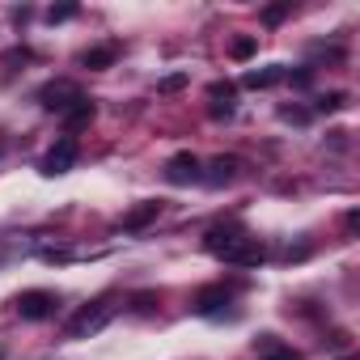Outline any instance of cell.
Masks as SVG:
<instances>
[{
	"instance_id": "cell-10",
	"label": "cell",
	"mask_w": 360,
	"mask_h": 360,
	"mask_svg": "<svg viewBox=\"0 0 360 360\" xmlns=\"http://www.w3.org/2000/svg\"><path fill=\"white\" fill-rule=\"evenodd\" d=\"M157 212H161V204H157V200H148V204H136V208L123 217V229H127V233H140L144 225H153V221H157Z\"/></svg>"
},
{
	"instance_id": "cell-14",
	"label": "cell",
	"mask_w": 360,
	"mask_h": 360,
	"mask_svg": "<svg viewBox=\"0 0 360 360\" xmlns=\"http://www.w3.org/2000/svg\"><path fill=\"white\" fill-rule=\"evenodd\" d=\"M288 13H292V0H284V5H271V9H263V22H267V26H280Z\"/></svg>"
},
{
	"instance_id": "cell-3",
	"label": "cell",
	"mask_w": 360,
	"mask_h": 360,
	"mask_svg": "<svg viewBox=\"0 0 360 360\" xmlns=\"http://www.w3.org/2000/svg\"><path fill=\"white\" fill-rule=\"evenodd\" d=\"M81 98H85V94H81L77 81H47V85L39 89V102H43L47 110H56V115H68Z\"/></svg>"
},
{
	"instance_id": "cell-1",
	"label": "cell",
	"mask_w": 360,
	"mask_h": 360,
	"mask_svg": "<svg viewBox=\"0 0 360 360\" xmlns=\"http://www.w3.org/2000/svg\"><path fill=\"white\" fill-rule=\"evenodd\" d=\"M204 246H208L217 259L233 263V267H259V263L267 259L263 242H259V238H250V233H246V229H238V225H217V229H208Z\"/></svg>"
},
{
	"instance_id": "cell-21",
	"label": "cell",
	"mask_w": 360,
	"mask_h": 360,
	"mask_svg": "<svg viewBox=\"0 0 360 360\" xmlns=\"http://www.w3.org/2000/svg\"><path fill=\"white\" fill-rule=\"evenodd\" d=\"M263 360H301V352H297V347H271Z\"/></svg>"
},
{
	"instance_id": "cell-11",
	"label": "cell",
	"mask_w": 360,
	"mask_h": 360,
	"mask_svg": "<svg viewBox=\"0 0 360 360\" xmlns=\"http://www.w3.org/2000/svg\"><path fill=\"white\" fill-rule=\"evenodd\" d=\"M115 60H119V47L106 43V47H89V51L81 56V68H94V72H98V68H110Z\"/></svg>"
},
{
	"instance_id": "cell-15",
	"label": "cell",
	"mask_w": 360,
	"mask_h": 360,
	"mask_svg": "<svg viewBox=\"0 0 360 360\" xmlns=\"http://www.w3.org/2000/svg\"><path fill=\"white\" fill-rule=\"evenodd\" d=\"M187 85V72H169L161 85H157V94H178V89H183Z\"/></svg>"
},
{
	"instance_id": "cell-16",
	"label": "cell",
	"mask_w": 360,
	"mask_h": 360,
	"mask_svg": "<svg viewBox=\"0 0 360 360\" xmlns=\"http://www.w3.org/2000/svg\"><path fill=\"white\" fill-rule=\"evenodd\" d=\"M255 47H259V43H255L250 34H246V39H233V60H250V56H255Z\"/></svg>"
},
{
	"instance_id": "cell-19",
	"label": "cell",
	"mask_w": 360,
	"mask_h": 360,
	"mask_svg": "<svg viewBox=\"0 0 360 360\" xmlns=\"http://www.w3.org/2000/svg\"><path fill=\"white\" fill-rule=\"evenodd\" d=\"M153 305H157V292H136V297H131V309H136V314H148Z\"/></svg>"
},
{
	"instance_id": "cell-8",
	"label": "cell",
	"mask_w": 360,
	"mask_h": 360,
	"mask_svg": "<svg viewBox=\"0 0 360 360\" xmlns=\"http://www.w3.org/2000/svg\"><path fill=\"white\" fill-rule=\"evenodd\" d=\"M233 301V288H225V284H208V288H200L195 292V314H204V318H212V314H221L225 305Z\"/></svg>"
},
{
	"instance_id": "cell-13",
	"label": "cell",
	"mask_w": 360,
	"mask_h": 360,
	"mask_svg": "<svg viewBox=\"0 0 360 360\" xmlns=\"http://www.w3.org/2000/svg\"><path fill=\"white\" fill-rule=\"evenodd\" d=\"M276 81H284V68H280V64H271V68H255V72L242 77L246 89H267V85H276Z\"/></svg>"
},
{
	"instance_id": "cell-18",
	"label": "cell",
	"mask_w": 360,
	"mask_h": 360,
	"mask_svg": "<svg viewBox=\"0 0 360 360\" xmlns=\"http://www.w3.org/2000/svg\"><path fill=\"white\" fill-rule=\"evenodd\" d=\"M347 106V94H326V98H318V110H343Z\"/></svg>"
},
{
	"instance_id": "cell-7",
	"label": "cell",
	"mask_w": 360,
	"mask_h": 360,
	"mask_svg": "<svg viewBox=\"0 0 360 360\" xmlns=\"http://www.w3.org/2000/svg\"><path fill=\"white\" fill-rule=\"evenodd\" d=\"M242 169H246L242 157H212V161L204 165V174H200V183H208V187H229V183H238V178H242Z\"/></svg>"
},
{
	"instance_id": "cell-22",
	"label": "cell",
	"mask_w": 360,
	"mask_h": 360,
	"mask_svg": "<svg viewBox=\"0 0 360 360\" xmlns=\"http://www.w3.org/2000/svg\"><path fill=\"white\" fill-rule=\"evenodd\" d=\"M347 360H356V356H347Z\"/></svg>"
},
{
	"instance_id": "cell-17",
	"label": "cell",
	"mask_w": 360,
	"mask_h": 360,
	"mask_svg": "<svg viewBox=\"0 0 360 360\" xmlns=\"http://www.w3.org/2000/svg\"><path fill=\"white\" fill-rule=\"evenodd\" d=\"M284 81H292L297 89H305V85H314V68H297V72H284Z\"/></svg>"
},
{
	"instance_id": "cell-2",
	"label": "cell",
	"mask_w": 360,
	"mask_h": 360,
	"mask_svg": "<svg viewBox=\"0 0 360 360\" xmlns=\"http://www.w3.org/2000/svg\"><path fill=\"white\" fill-rule=\"evenodd\" d=\"M110 318H115V297H98V301H89V305L64 326V335H68V339H89V335H98Z\"/></svg>"
},
{
	"instance_id": "cell-20",
	"label": "cell",
	"mask_w": 360,
	"mask_h": 360,
	"mask_svg": "<svg viewBox=\"0 0 360 360\" xmlns=\"http://www.w3.org/2000/svg\"><path fill=\"white\" fill-rule=\"evenodd\" d=\"M68 18H77V5H56L51 13H47V22L56 26V22H68Z\"/></svg>"
},
{
	"instance_id": "cell-4",
	"label": "cell",
	"mask_w": 360,
	"mask_h": 360,
	"mask_svg": "<svg viewBox=\"0 0 360 360\" xmlns=\"http://www.w3.org/2000/svg\"><path fill=\"white\" fill-rule=\"evenodd\" d=\"M13 305H18V314H22L26 322H43V318H56L60 297H56V292H47V288H30V292H22Z\"/></svg>"
},
{
	"instance_id": "cell-5",
	"label": "cell",
	"mask_w": 360,
	"mask_h": 360,
	"mask_svg": "<svg viewBox=\"0 0 360 360\" xmlns=\"http://www.w3.org/2000/svg\"><path fill=\"white\" fill-rule=\"evenodd\" d=\"M77 153H81V148H77V140H72V136H64V140H56V144L43 153L39 169H43L47 178H56V174H68V169L77 165Z\"/></svg>"
},
{
	"instance_id": "cell-6",
	"label": "cell",
	"mask_w": 360,
	"mask_h": 360,
	"mask_svg": "<svg viewBox=\"0 0 360 360\" xmlns=\"http://www.w3.org/2000/svg\"><path fill=\"white\" fill-rule=\"evenodd\" d=\"M200 174H204V161L191 153V148H183V153H174L169 161H165V178L174 187H187V183H200Z\"/></svg>"
},
{
	"instance_id": "cell-9",
	"label": "cell",
	"mask_w": 360,
	"mask_h": 360,
	"mask_svg": "<svg viewBox=\"0 0 360 360\" xmlns=\"http://www.w3.org/2000/svg\"><path fill=\"white\" fill-rule=\"evenodd\" d=\"M208 98H212V119H229V115H233L238 85H233V81H212V85H208Z\"/></svg>"
},
{
	"instance_id": "cell-12",
	"label": "cell",
	"mask_w": 360,
	"mask_h": 360,
	"mask_svg": "<svg viewBox=\"0 0 360 360\" xmlns=\"http://www.w3.org/2000/svg\"><path fill=\"white\" fill-rule=\"evenodd\" d=\"M94 115H98V106H94L89 98H81V102L64 115V127H68V131H81V127H89V123H94Z\"/></svg>"
}]
</instances>
